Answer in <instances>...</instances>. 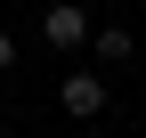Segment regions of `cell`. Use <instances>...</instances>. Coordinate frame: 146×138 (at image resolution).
<instances>
[{
    "label": "cell",
    "instance_id": "cell-5",
    "mask_svg": "<svg viewBox=\"0 0 146 138\" xmlns=\"http://www.w3.org/2000/svg\"><path fill=\"white\" fill-rule=\"evenodd\" d=\"M0 8H8V0H0Z\"/></svg>",
    "mask_w": 146,
    "mask_h": 138
},
{
    "label": "cell",
    "instance_id": "cell-1",
    "mask_svg": "<svg viewBox=\"0 0 146 138\" xmlns=\"http://www.w3.org/2000/svg\"><path fill=\"white\" fill-rule=\"evenodd\" d=\"M57 106L73 114V122H98V114H106V73H89V65H73V73L57 81Z\"/></svg>",
    "mask_w": 146,
    "mask_h": 138
},
{
    "label": "cell",
    "instance_id": "cell-2",
    "mask_svg": "<svg viewBox=\"0 0 146 138\" xmlns=\"http://www.w3.org/2000/svg\"><path fill=\"white\" fill-rule=\"evenodd\" d=\"M41 41L49 49H81L89 41V8H81V0H57V8L41 16Z\"/></svg>",
    "mask_w": 146,
    "mask_h": 138
},
{
    "label": "cell",
    "instance_id": "cell-3",
    "mask_svg": "<svg viewBox=\"0 0 146 138\" xmlns=\"http://www.w3.org/2000/svg\"><path fill=\"white\" fill-rule=\"evenodd\" d=\"M98 57H106V65L130 57V25H106V33H98Z\"/></svg>",
    "mask_w": 146,
    "mask_h": 138
},
{
    "label": "cell",
    "instance_id": "cell-4",
    "mask_svg": "<svg viewBox=\"0 0 146 138\" xmlns=\"http://www.w3.org/2000/svg\"><path fill=\"white\" fill-rule=\"evenodd\" d=\"M8 65H16V41H8V33H0V73H8Z\"/></svg>",
    "mask_w": 146,
    "mask_h": 138
}]
</instances>
